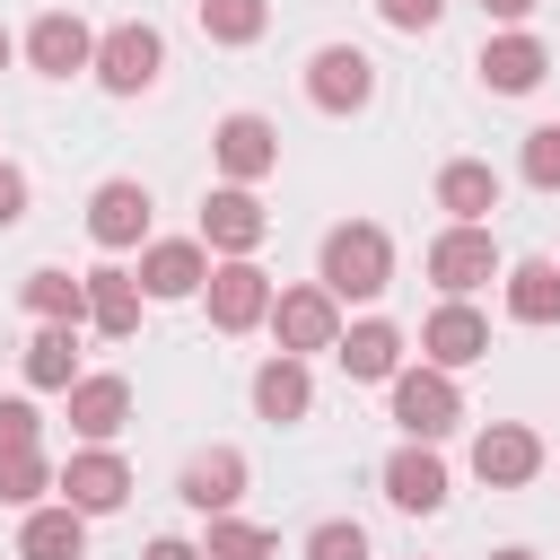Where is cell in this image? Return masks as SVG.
Wrapping results in <instances>:
<instances>
[{
  "label": "cell",
  "mask_w": 560,
  "mask_h": 560,
  "mask_svg": "<svg viewBox=\"0 0 560 560\" xmlns=\"http://www.w3.org/2000/svg\"><path fill=\"white\" fill-rule=\"evenodd\" d=\"M315 280H324L341 306H368V298H385V289H394V236H385L376 219H341V228H324Z\"/></svg>",
  "instance_id": "1"
},
{
  "label": "cell",
  "mask_w": 560,
  "mask_h": 560,
  "mask_svg": "<svg viewBox=\"0 0 560 560\" xmlns=\"http://www.w3.org/2000/svg\"><path fill=\"white\" fill-rule=\"evenodd\" d=\"M385 394H394V429H402L411 446H438V438H455V429H464V394H455V376H446V368H429V359H420V368H402Z\"/></svg>",
  "instance_id": "2"
},
{
  "label": "cell",
  "mask_w": 560,
  "mask_h": 560,
  "mask_svg": "<svg viewBox=\"0 0 560 560\" xmlns=\"http://www.w3.org/2000/svg\"><path fill=\"white\" fill-rule=\"evenodd\" d=\"M158 79H166V35L149 18H122L96 35V88L105 96H149Z\"/></svg>",
  "instance_id": "3"
},
{
  "label": "cell",
  "mask_w": 560,
  "mask_h": 560,
  "mask_svg": "<svg viewBox=\"0 0 560 560\" xmlns=\"http://www.w3.org/2000/svg\"><path fill=\"white\" fill-rule=\"evenodd\" d=\"M262 236H271V210H262L254 184H210L201 192V245H210V262H245Z\"/></svg>",
  "instance_id": "4"
},
{
  "label": "cell",
  "mask_w": 560,
  "mask_h": 560,
  "mask_svg": "<svg viewBox=\"0 0 560 560\" xmlns=\"http://www.w3.org/2000/svg\"><path fill=\"white\" fill-rule=\"evenodd\" d=\"M306 105L315 114H368L376 105V61L359 44H315L306 52Z\"/></svg>",
  "instance_id": "5"
},
{
  "label": "cell",
  "mask_w": 560,
  "mask_h": 560,
  "mask_svg": "<svg viewBox=\"0 0 560 560\" xmlns=\"http://www.w3.org/2000/svg\"><path fill=\"white\" fill-rule=\"evenodd\" d=\"M271 271L245 254V262H210V280H201V306H210V332H254V324H271Z\"/></svg>",
  "instance_id": "6"
},
{
  "label": "cell",
  "mask_w": 560,
  "mask_h": 560,
  "mask_svg": "<svg viewBox=\"0 0 560 560\" xmlns=\"http://www.w3.org/2000/svg\"><path fill=\"white\" fill-rule=\"evenodd\" d=\"M271 341H280L289 359H315V350H332V341H341V298H332L324 280H298V289H280V298H271Z\"/></svg>",
  "instance_id": "7"
},
{
  "label": "cell",
  "mask_w": 560,
  "mask_h": 560,
  "mask_svg": "<svg viewBox=\"0 0 560 560\" xmlns=\"http://www.w3.org/2000/svg\"><path fill=\"white\" fill-rule=\"evenodd\" d=\"M18 52H26L35 79H79V70H96V26H88L79 9H44V18L18 35Z\"/></svg>",
  "instance_id": "8"
},
{
  "label": "cell",
  "mask_w": 560,
  "mask_h": 560,
  "mask_svg": "<svg viewBox=\"0 0 560 560\" xmlns=\"http://www.w3.org/2000/svg\"><path fill=\"white\" fill-rule=\"evenodd\" d=\"M420 262H429V280H438L446 298H472L481 280H508V262H499V236H490V228H438Z\"/></svg>",
  "instance_id": "9"
},
{
  "label": "cell",
  "mask_w": 560,
  "mask_h": 560,
  "mask_svg": "<svg viewBox=\"0 0 560 560\" xmlns=\"http://www.w3.org/2000/svg\"><path fill=\"white\" fill-rule=\"evenodd\" d=\"M210 158H219V184H262L280 166V122L271 114H219Z\"/></svg>",
  "instance_id": "10"
},
{
  "label": "cell",
  "mask_w": 560,
  "mask_h": 560,
  "mask_svg": "<svg viewBox=\"0 0 560 560\" xmlns=\"http://www.w3.org/2000/svg\"><path fill=\"white\" fill-rule=\"evenodd\" d=\"M88 236H96L105 254L149 245V184H140V175H105V184L88 192Z\"/></svg>",
  "instance_id": "11"
},
{
  "label": "cell",
  "mask_w": 560,
  "mask_h": 560,
  "mask_svg": "<svg viewBox=\"0 0 560 560\" xmlns=\"http://www.w3.org/2000/svg\"><path fill=\"white\" fill-rule=\"evenodd\" d=\"M542 472V438L525 429V420H490L481 438H472V481L481 490H525Z\"/></svg>",
  "instance_id": "12"
},
{
  "label": "cell",
  "mask_w": 560,
  "mask_h": 560,
  "mask_svg": "<svg viewBox=\"0 0 560 560\" xmlns=\"http://www.w3.org/2000/svg\"><path fill=\"white\" fill-rule=\"evenodd\" d=\"M52 490H61V508H79V516H114V508L131 499V464H122L114 446H79Z\"/></svg>",
  "instance_id": "13"
},
{
  "label": "cell",
  "mask_w": 560,
  "mask_h": 560,
  "mask_svg": "<svg viewBox=\"0 0 560 560\" xmlns=\"http://www.w3.org/2000/svg\"><path fill=\"white\" fill-rule=\"evenodd\" d=\"M245 481H254V464H245L236 446H201V455H192V464L175 472V499H184L192 516H236Z\"/></svg>",
  "instance_id": "14"
},
{
  "label": "cell",
  "mask_w": 560,
  "mask_h": 560,
  "mask_svg": "<svg viewBox=\"0 0 560 560\" xmlns=\"http://www.w3.org/2000/svg\"><path fill=\"white\" fill-rule=\"evenodd\" d=\"M420 359H429V368H446V376H455V368H472V359H490V315H481L472 298H446V306L420 324Z\"/></svg>",
  "instance_id": "15"
},
{
  "label": "cell",
  "mask_w": 560,
  "mask_h": 560,
  "mask_svg": "<svg viewBox=\"0 0 560 560\" xmlns=\"http://www.w3.org/2000/svg\"><path fill=\"white\" fill-rule=\"evenodd\" d=\"M481 88L490 96H534L542 88V70H551V52H542V35H525V26H499L490 44H481Z\"/></svg>",
  "instance_id": "16"
},
{
  "label": "cell",
  "mask_w": 560,
  "mask_h": 560,
  "mask_svg": "<svg viewBox=\"0 0 560 560\" xmlns=\"http://www.w3.org/2000/svg\"><path fill=\"white\" fill-rule=\"evenodd\" d=\"M332 359H341V376H350V385H394V376H402V324L359 315V324H341Z\"/></svg>",
  "instance_id": "17"
},
{
  "label": "cell",
  "mask_w": 560,
  "mask_h": 560,
  "mask_svg": "<svg viewBox=\"0 0 560 560\" xmlns=\"http://www.w3.org/2000/svg\"><path fill=\"white\" fill-rule=\"evenodd\" d=\"M376 481H385V499H394L402 516H438V508H446V455H438V446H411V438H402Z\"/></svg>",
  "instance_id": "18"
},
{
  "label": "cell",
  "mask_w": 560,
  "mask_h": 560,
  "mask_svg": "<svg viewBox=\"0 0 560 560\" xmlns=\"http://www.w3.org/2000/svg\"><path fill=\"white\" fill-rule=\"evenodd\" d=\"M210 280V245L201 236H149L140 245V289L149 298H201Z\"/></svg>",
  "instance_id": "19"
},
{
  "label": "cell",
  "mask_w": 560,
  "mask_h": 560,
  "mask_svg": "<svg viewBox=\"0 0 560 560\" xmlns=\"http://www.w3.org/2000/svg\"><path fill=\"white\" fill-rule=\"evenodd\" d=\"M438 210H446V228H490V210H499V166H490V158H446V166H438Z\"/></svg>",
  "instance_id": "20"
},
{
  "label": "cell",
  "mask_w": 560,
  "mask_h": 560,
  "mask_svg": "<svg viewBox=\"0 0 560 560\" xmlns=\"http://www.w3.org/2000/svg\"><path fill=\"white\" fill-rule=\"evenodd\" d=\"M122 420H131V385H122V376L96 368V376L70 385V438H79V446H114Z\"/></svg>",
  "instance_id": "21"
},
{
  "label": "cell",
  "mask_w": 560,
  "mask_h": 560,
  "mask_svg": "<svg viewBox=\"0 0 560 560\" xmlns=\"http://www.w3.org/2000/svg\"><path fill=\"white\" fill-rule=\"evenodd\" d=\"M140 306H149L140 271H122V262H96V271H88V324H96L105 341H131V332H140Z\"/></svg>",
  "instance_id": "22"
},
{
  "label": "cell",
  "mask_w": 560,
  "mask_h": 560,
  "mask_svg": "<svg viewBox=\"0 0 560 560\" xmlns=\"http://www.w3.org/2000/svg\"><path fill=\"white\" fill-rule=\"evenodd\" d=\"M254 411H262L271 429H289V420H306V411H315V376H306V359H289V350H271V359L254 368Z\"/></svg>",
  "instance_id": "23"
},
{
  "label": "cell",
  "mask_w": 560,
  "mask_h": 560,
  "mask_svg": "<svg viewBox=\"0 0 560 560\" xmlns=\"http://www.w3.org/2000/svg\"><path fill=\"white\" fill-rule=\"evenodd\" d=\"M18 368H26L35 394H70L79 385V324H35V341L18 350Z\"/></svg>",
  "instance_id": "24"
},
{
  "label": "cell",
  "mask_w": 560,
  "mask_h": 560,
  "mask_svg": "<svg viewBox=\"0 0 560 560\" xmlns=\"http://www.w3.org/2000/svg\"><path fill=\"white\" fill-rule=\"evenodd\" d=\"M18 560H88V516L79 508H26V525H18Z\"/></svg>",
  "instance_id": "25"
},
{
  "label": "cell",
  "mask_w": 560,
  "mask_h": 560,
  "mask_svg": "<svg viewBox=\"0 0 560 560\" xmlns=\"http://www.w3.org/2000/svg\"><path fill=\"white\" fill-rule=\"evenodd\" d=\"M18 298H26V315H35V324H88V271L44 262V271H26V280H18Z\"/></svg>",
  "instance_id": "26"
},
{
  "label": "cell",
  "mask_w": 560,
  "mask_h": 560,
  "mask_svg": "<svg viewBox=\"0 0 560 560\" xmlns=\"http://www.w3.org/2000/svg\"><path fill=\"white\" fill-rule=\"evenodd\" d=\"M499 298H508V315H516V324H560V262H542V254L508 262Z\"/></svg>",
  "instance_id": "27"
},
{
  "label": "cell",
  "mask_w": 560,
  "mask_h": 560,
  "mask_svg": "<svg viewBox=\"0 0 560 560\" xmlns=\"http://www.w3.org/2000/svg\"><path fill=\"white\" fill-rule=\"evenodd\" d=\"M61 481V464L44 455V446H18V455H0V508H44V490Z\"/></svg>",
  "instance_id": "28"
},
{
  "label": "cell",
  "mask_w": 560,
  "mask_h": 560,
  "mask_svg": "<svg viewBox=\"0 0 560 560\" xmlns=\"http://www.w3.org/2000/svg\"><path fill=\"white\" fill-rule=\"evenodd\" d=\"M201 560H280V534L245 525V516H210L201 525Z\"/></svg>",
  "instance_id": "29"
},
{
  "label": "cell",
  "mask_w": 560,
  "mask_h": 560,
  "mask_svg": "<svg viewBox=\"0 0 560 560\" xmlns=\"http://www.w3.org/2000/svg\"><path fill=\"white\" fill-rule=\"evenodd\" d=\"M262 26H271V0H201V35L228 44V52L262 44Z\"/></svg>",
  "instance_id": "30"
},
{
  "label": "cell",
  "mask_w": 560,
  "mask_h": 560,
  "mask_svg": "<svg viewBox=\"0 0 560 560\" xmlns=\"http://www.w3.org/2000/svg\"><path fill=\"white\" fill-rule=\"evenodd\" d=\"M525 184L534 192H560V122H534L525 131Z\"/></svg>",
  "instance_id": "31"
},
{
  "label": "cell",
  "mask_w": 560,
  "mask_h": 560,
  "mask_svg": "<svg viewBox=\"0 0 560 560\" xmlns=\"http://www.w3.org/2000/svg\"><path fill=\"white\" fill-rule=\"evenodd\" d=\"M306 560H368V534H359L350 516H324V525L306 534Z\"/></svg>",
  "instance_id": "32"
},
{
  "label": "cell",
  "mask_w": 560,
  "mask_h": 560,
  "mask_svg": "<svg viewBox=\"0 0 560 560\" xmlns=\"http://www.w3.org/2000/svg\"><path fill=\"white\" fill-rule=\"evenodd\" d=\"M44 438V411L26 402V394H0V455H18V446H35Z\"/></svg>",
  "instance_id": "33"
},
{
  "label": "cell",
  "mask_w": 560,
  "mask_h": 560,
  "mask_svg": "<svg viewBox=\"0 0 560 560\" xmlns=\"http://www.w3.org/2000/svg\"><path fill=\"white\" fill-rule=\"evenodd\" d=\"M376 18H385L394 35H429V26L446 18V0H376Z\"/></svg>",
  "instance_id": "34"
},
{
  "label": "cell",
  "mask_w": 560,
  "mask_h": 560,
  "mask_svg": "<svg viewBox=\"0 0 560 560\" xmlns=\"http://www.w3.org/2000/svg\"><path fill=\"white\" fill-rule=\"evenodd\" d=\"M26 201H35L26 166H9V158H0V228H18V219H26Z\"/></svg>",
  "instance_id": "35"
},
{
  "label": "cell",
  "mask_w": 560,
  "mask_h": 560,
  "mask_svg": "<svg viewBox=\"0 0 560 560\" xmlns=\"http://www.w3.org/2000/svg\"><path fill=\"white\" fill-rule=\"evenodd\" d=\"M140 560H201V542H184V534H158Z\"/></svg>",
  "instance_id": "36"
},
{
  "label": "cell",
  "mask_w": 560,
  "mask_h": 560,
  "mask_svg": "<svg viewBox=\"0 0 560 560\" xmlns=\"http://www.w3.org/2000/svg\"><path fill=\"white\" fill-rule=\"evenodd\" d=\"M481 18H499V26H525V18H534V0H481Z\"/></svg>",
  "instance_id": "37"
},
{
  "label": "cell",
  "mask_w": 560,
  "mask_h": 560,
  "mask_svg": "<svg viewBox=\"0 0 560 560\" xmlns=\"http://www.w3.org/2000/svg\"><path fill=\"white\" fill-rule=\"evenodd\" d=\"M9 61H18V35H9V26H0V70H9Z\"/></svg>",
  "instance_id": "38"
},
{
  "label": "cell",
  "mask_w": 560,
  "mask_h": 560,
  "mask_svg": "<svg viewBox=\"0 0 560 560\" xmlns=\"http://www.w3.org/2000/svg\"><path fill=\"white\" fill-rule=\"evenodd\" d=\"M490 560H542V551H525V542H508V551H490Z\"/></svg>",
  "instance_id": "39"
}]
</instances>
